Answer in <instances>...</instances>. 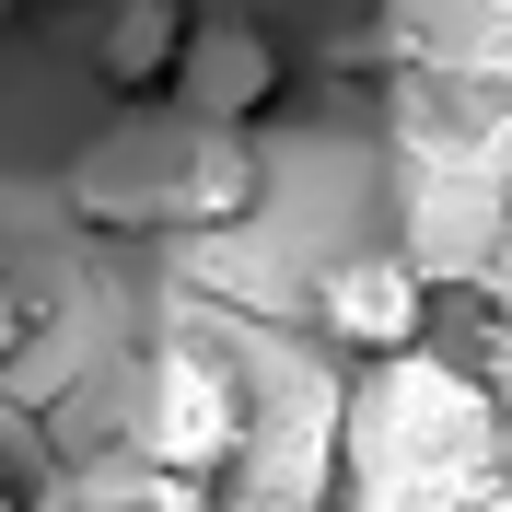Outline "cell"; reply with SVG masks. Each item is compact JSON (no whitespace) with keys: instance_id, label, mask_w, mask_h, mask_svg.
I'll list each match as a JSON object with an SVG mask.
<instances>
[{"instance_id":"6da1fadb","label":"cell","mask_w":512,"mask_h":512,"mask_svg":"<svg viewBox=\"0 0 512 512\" xmlns=\"http://www.w3.org/2000/svg\"><path fill=\"white\" fill-rule=\"evenodd\" d=\"M338 419H350V373L245 361V431L210 478V512H338Z\"/></svg>"},{"instance_id":"7a4b0ae2","label":"cell","mask_w":512,"mask_h":512,"mask_svg":"<svg viewBox=\"0 0 512 512\" xmlns=\"http://www.w3.org/2000/svg\"><path fill=\"white\" fill-rule=\"evenodd\" d=\"M233 431H245V350H210V338H163L140 373H128V466L152 478L210 489L233 466Z\"/></svg>"},{"instance_id":"3957f363","label":"cell","mask_w":512,"mask_h":512,"mask_svg":"<svg viewBox=\"0 0 512 512\" xmlns=\"http://www.w3.org/2000/svg\"><path fill=\"white\" fill-rule=\"evenodd\" d=\"M303 315L326 326V350L396 361V350H419V326H431V291H419V268H408L396 245H350L338 268H315Z\"/></svg>"},{"instance_id":"277c9868","label":"cell","mask_w":512,"mask_h":512,"mask_svg":"<svg viewBox=\"0 0 512 512\" xmlns=\"http://www.w3.org/2000/svg\"><path fill=\"white\" fill-rule=\"evenodd\" d=\"M291 59H280V35L268 24H187V59H175V117L187 128H222V140H245L268 105H280Z\"/></svg>"},{"instance_id":"5b68a950","label":"cell","mask_w":512,"mask_h":512,"mask_svg":"<svg viewBox=\"0 0 512 512\" xmlns=\"http://www.w3.org/2000/svg\"><path fill=\"white\" fill-rule=\"evenodd\" d=\"M187 24H198V12H175V0H117V12L94 24V82H105V94H128V105L175 94Z\"/></svg>"},{"instance_id":"8992f818","label":"cell","mask_w":512,"mask_h":512,"mask_svg":"<svg viewBox=\"0 0 512 512\" xmlns=\"http://www.w3.org/2000/svg\"><path fill=\"white\" fill-rule=\"evenodd\" d=\"M24 512H210V489L152 478V466H128V454H82V466H59L47 489H24Z\"/></svg>"},{"instance_id":"52a82bcc","label":"cell","mask_w":512,"mask_h":512,"mask_svg":"<svg viewBox=\"0 0 512 512\" xmlns=\"http://www.w3.org/2000/svg\"><path fill=\"white\" fill-rule=\"evenodd\" d=\"M478 396L501 408V431H512V315H489V350H478Z\"/></svg>"},{"instance_id":"ba28073f","label":"cell","mask_w":512,"mask_h":512,"mask_svg":"<svg viewBox=\"0 0 512 512\" xmlns=\"http://www.w3.org/2000/svg\"><path fill=\"white\" fill-rule=\"evenodd\" d=\"M24 326H35V315H24V291L0 280V373H12V350H24Z\"/></svg>"},{"instance_id":"9c48e42d","label":"cell","mask_w":512,"mask_h":512,"mask_svg":"<svg viewBox=\"0 0 512 512\" xmlns=\"http://www.w3.org/2000/svg\"><path fill=\"white\" fill-rule=\"evenodd\" d=\"M0 512H24V478H12V466H0Z\"/></svg>"}]
</instances>
